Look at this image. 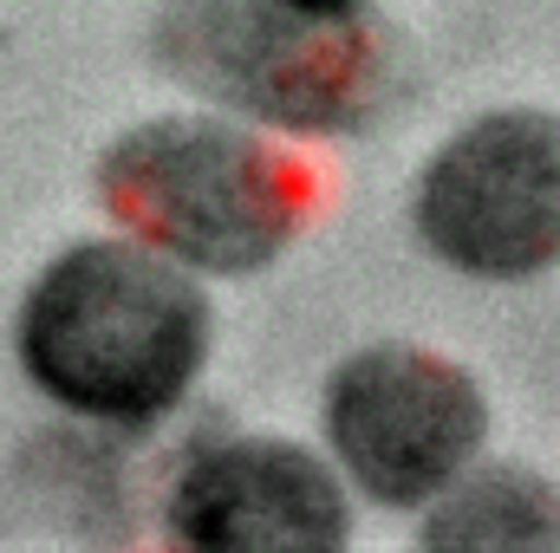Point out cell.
<instances>
[{
  "label": "cell",
  "mask_w": 560,
  "mask_h": 553,
  "mask_svg": "<svg viewBox=\"0 0 560 553\" xmlns=\"http://www.w3.org/2000/svg\"><path fill=\"white\" fill-rule=\"evenodd\" d=\"M13 345L59 411L143 430L196 385L209 358V299L170 255L79 242L26 286Z\"/></svg>",
  "instance_id": "cell-1"
},
{
  "label": "cell",
  "mask_w": 560,
  "mask_h": 553,
  "mask_svg": "<svg viewBox=\"0 0 560 553\" xmlns=\"http://www.w3.org/2000/svg\"><path fill=\"white\" fill-rule=\"evenodd\" d=\"M150 59L196 98L293 138L372 131L398 79L378 0H163Z\"/></svg>",
  "instance_id": "cell-2"
},
{
  "label": "cell",
  "mask_w": 560,
  "mask_h": 553,
  "mask_svg": "<svg viewBox=\"0 0 560 553\" xmlns=\"http://www.w3.org/2000/svg\"><path fill=\"white\" fill-rule=\"evenodd\" d=\"M98 196L143 248L202 274H261L313 215V176L222 118H150L98 156Z\"/></svg>",
  "instance_id": "cell-3"
},
{
  "label": "cell",
  "mask_w": 560,
  "mask_h": 553,
  "mask_svg": "<svg viewBox=\"0 0 560 553\" xmlns=\"http://www.w3.org/2000/svg\"><path fill=\"white\" fill-rule=\"evenodd\" d=\"M423 248L469 280H535L560 268V118L489 111L463 125L411 196Z\"/></svg>",
  "instance_id": "cell-4"
},
{
  "label": "cell",
  "mask_w": 560,
  "mask_h": 553,
  "mask_svg": "<svg viewBox=\"0 0 560 553\" xmlns=\"http://www.w3.org/2000/svg\"><path fill=\"white\" fill-rule=\"evenodd\" d=\"M319 423L339 469L372 502L418 508L476 462L489 404L463 365L423 345H365L326 378Z\"/></svg>",
  "instance_id": "cell-5"
},
{
  "label": "cell",
  "mask_w": 560,
  "mask_h": 553,
  "mask_svg": "<svg viewBox=\"0 0 560 553\" xmlns=\"http://www.w3.org/2000/svg\"><path fill=\"white\" fill-rule=\"evenodd\" d=\"M170 534L196 553H332L352 541L332 469L287 436H229L170 489Z\"/></svg>",
  "instance_id": "cell-6"
},
{
  "label": "cell",
  "mask_w": 560,
  "mask_h": 553,
  "mask_svg": "<svg viewBox=\"0 0 560 553\" xmlns=\"http://www.w3.org/2000/svg\"><path fill=\"white\" fill-rule=\"evenodd\" d=\"M423 548L450 553H548L560 548V489L515 469L489 462L476 475H456V489L423 521Z\"/></svg>",
  "instance_id": "cell-7"
}]
</instances>
